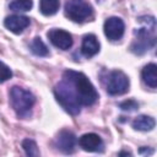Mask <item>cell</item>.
Returning a JSON list of instances; mask_svg holds the SVG:
<instances>
[{
  "label": "cell",
  "mask_w": 157,
  "mask_h": 157,
  "mask_svg": "<svg viewBox=\"0 0 157 157\" xmlns=\"http://www.w3.org/2000/svg\"><path fill=\"white\" fill-rule=\"evenodd\" d=\"M64 77L72 85L81 105H92L97 102L98 93L85 74L74 70H66L64 72Z\"/></svg>",
  "instance_id": "1"
},
{
  "label": "cell",
  "mask_w": 157,
  "mask_h": 157,
  "mask_svg": "<svg viewBox=\"0 0 157 157\" xmlns=\"http://www.w3.org/2000/svg\"><path fill=\"white\" fill-rule=\"evenodd\" d=\"M54 94L56 101L60 103V105L70 114L76 115L81 110V103L77 98V94L70 83L69 80L63 77V80L55 86L54 88Z\"/></svg>",
  "instance_id": "2"
},
{
  "label": "cell",
  "mask_w": 157,
  "mask_h": 157,
  "mask_svg": "<svg viewBox=\"0 0 157 157\" xmlns=\"http://www.w3.org/2000/svg\"><path fill=\"white\" fill-rule=\"evenodd\" d=\"M155 29H156L155 18L147 17V27L145 26L135 31V39L131 44V52L141 55L147 50H150L156 42Z\"/></svg>",
  "instance_id": "3"
},
{
  "label": "cell",
  "mask_w": 157,
  "mask_h": 157,
  "mask_svg": "<svg viewBox=\"0 0 157 157\" xmlns=\"http://www.w3.org/2000/svg\"><path fill=\"white\" fill-rule=\"evenodd\" d=\"M34 102L36 98L29 91L18 86H13L10 90V103L18 117L28 118Z\"/></svg>",
  "instance_id": "4"
},
{
  "label": "cell",
  "mask_w": 157,
  "mask_h": 157,
  "mask_svg": "<svg viewBox=\"0 0 157 157\" xmlns=\"http://www.w3.org/2000/svg\"><path fill=\"white\" fill-rule=\"evenodd\" d=\"M64 13L69 20L82 23L92 17L93 9L91 4L85 0H66L64 6Z\"/></svg>",
  "instance_id": "5"
},
{
  "label": "cell",
  "mask_w": 157,
  "mask_h": 157,
  "mask_svg": "<svg viewBox=\"0 0 157 157\" xmlns=\"http://www.w3.org/2000/svg\"><path fill=\"white\" fill-rule=\"evenodd\" d=\"M105 91L112 96H120L129 90V78L120 70H113L105 74L102 78Z\"/></svg>",
  "instance_id": "6"
},
{
  "label": "cell",
  "mask_w": 157,
  "mask_h": 157,
  "mask_svg": "<svg viewBox=\"0 0 157 157\" xmlns=\"http://www.w3.org/2000/svg\"><path fill=\"white\" fill-rule=\"evenodd\" d=\"M104 34L110 40H119L125 31V25L119 17H109L104 22Z\"/></svg>",
  "instance_id": "7"
},
{
  "label": "cell",
  "mask_w": 157,
  "mask_h": 157,
  "mask_svg": "<svg viewBox=\"0 0 157 157\" xmlns=\"http://www.w3.org/2000/svg\"><path fill=\"white\" fill-rule=\"evenodd\" d=\"M48 38L53 45L61 50H67L72 47V36L67 31L53 28L48 32Z\"/></svg>",
  "instance_id": "8"
},
{
  "label": "cell",
  "mask_w": 157,
  "mask_h": 157,
  "mask_svg": "<svg viewBox=\"0 0 157 157\" xmlns=\"http://www.w3.org/2000/svg\"><path fill=\"white\" fill-rule=\"evenodd\" d=\"M55 146L63 153H66V155L72 153L75 151V146H76L75 134L69 130H61L55 139Z\"/></svg>",
  "instance_id": "9"
},
{
  "label": "cell",
  "mask_w": 157,
  "mask_h": 157,
  "mask_svg": "<svg viewBox=\"0 0 157 157\" xmlns=\"http://www.w3.org/2000/svg\"><path fill=\"white\" fill-rule=\"evenodd\" d=\"M78 145L81 146L82 150L88 152H101L103 151V147H104L102 139L94 132L83 134L78 139Z\"/></svg>",
  "instance_id": "10"
},
{
  "label": "cell",
  "mask_w": 157,
  "mask_h": 157,
  "mask_svg": "<svg viewBox=\"0 0 157 157\" xmlns=\"http://www.w3.org/2000/svg\"><path fill=\"white\" fill-rule=\"evenodd\" d=\"M5 27L11 31L15 34L22 33L28 26H29V18L27 16H21V15H11L7 16L4 21Z\"/></svg>",
  "instance_id": "11"
},
{
  "label": "cell",
  "mask_w": 157,
  "mask_h": 157,
  "mask_svg": "<svg viewBox=\"0 0 157 157\" xmlns=\"http://www.w3.org/2000/svg\"><path fill=\"white\" fill-rule=\"evenodd\" d=\"M99 52V42L97 39V37L94 34H87L83 37L82 39V44H81V53L90 58L96 55Z\"/></svg>",
  "instance_id": "12"
},
{
  "label": "cell",
  "mask_w": 157,
  "mask_h": 157,
  "mask_svg": "<svg viewBox=\"0 0 157 157\" xmlns=\"http://www.w3.org/2000/svg\"><path fill=\"white\" fill-rule=\"evenodd\" d=\"M142 80L144 82L151 87V88H156L157 87V66L155 64H147L141 72Z\"/></svg>",
  "instance_id": "13"
},
{
  "label": "cell",
  "mask_w": 157,
  "mask_h": 157,
  "mask_svg": "<svg viewBox=\"0 0 157 157\" xmlns=\"http://www.w3.org/2000/svg\"><path fill=\"white\" fill-rule=\"evenodd\" d=\"M155 119L150 115H139L132 121V128L139 131H150L155 128Z\"/></svg>",
  "instance_id": "14"
},
{
  "label": "cell",
  "mask_w": 157,
  "mask_h": 157,
  "mask_svg": "<svg viewBox=\"0 0 157 157\" xmlns=\"http://www.w3.org/2000/svg\"><path fill=\"white\" fill-rule=\"evenodd\" d=\"M59 7H60L59 0H39V10L44 16L55 15Z\"/></svg>",
  "instance_id": "15"
},
{
  "label": "cell",
  "mask_w": 157,
  "mask_h": 157,
  "mask_svg": "<svg viewBox=\"0 0 157 157\" xmlns=\"http://www.w3.org/2000/svg\"><path fill=\"white\" fill-rule=\"evenodd\" d=\"M31 52L34 54V55H38V56H45L49 54V49L47 48L45 43L42 40L40 37H36L32 42H31Z\"/></svg>",
  "instance_id": "16"
},
{
  "label": "cell",
  "mask_w": 157,
  "mask_h": 157,
  "mask_svg": "<svg viewBox=\"0 0 157 157\" xmlns=\"http://www.w3.org/2000/svg\"><path fill=\"white\" fill-rule=\"evenodd\" d=\"M33 6V1L32 0H13L12 2H10V10L16 11V12H26L29 11Z\"/></svg>",
  "instance_id": "17"
},
{
  "label": "cell",
  "mask_w": 157,
  "mask_h": 157,
  "mask_svg": "<svg viewBox=\"0 0 157 157\" xmlns=\"http://www.w3.org/2000/svg\"><path fill=\"white\" fill-rule=\"evenodd\" d=\"M22 148L27 156H31V157L39 156V150L37 147V144L31 139H25L22 141Z\"/></svg>",
  "instance_id": "18"
},
{
  "label": "cell",
  "mask_w": 157,
  "mask_h": 157,
  "mask_svg": "<svg viewBox=\"0 0 157 157\" xmlns=\"http://www.w3.org/2000/svg\"><path fill=\"white\" fill-rule=\"evenodd\" d=\"M12 77V71L7 65H5L2 61H0V82H5Z\"/></svg>",
  "instance_id": "19"
},
{
  "label": "cell",
  "mask_w": 157,
  "mask_h": 157,
  "mask_svg": "<svg viewBox=\"0 0 157 157\" xmlns=\"http://www.w3.org/2000/svg\"><path fill=\"white\" fill-rule=\"evenodd\" d=\"M119 108L123 109V110H128V112H132V110H136L139 108V103L134 99H128V101H124L119 104Z\"/></svg>",
  "instance_id": "20"
}]
</instances>
